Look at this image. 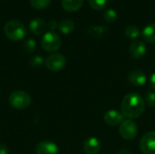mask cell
<instances>
[{
  "mask_svg": "<svg viewBox=\"0 0 155 154\" xmlns=\"http://www.w3.org/2000/svg\"><path fill=\"white\" fill-rule=\"evenodd\" d=\"M47 27L50 29V31L52 32H54V30L56 28H58V24L56 23L55 20H50L47 24Z\"/></svg>",
  "mask_w": 155,
  "mask_h": 154,
  "instance_id": "25",
  "label": "cell"
},
{
  "mask_svg": "<svg viewBox=\"0 0 155 154\" xmlns=\"http://www.w3.org/2000/svg\"><path fill=\"white\" fill-rule=\"evenodd\" d=\"M130 55L134 59H141L142 57L144 56V54L147 52V47L146 44L140 40H136L132 43L130 46Z\"/></svg>",
  "mask_w": 155,
  "mask_h": 154,
  "instance_id": "9",
  "label": "cell"
},
{
  "mask_svg": "<svg viewBox=\"0 0 155 154\" xmlns=\"http://www.w3.org/2000/svg\"><path fill=\"white\" fill-rule=\"evenodd\" d=\"M58 29L64 34H69L74 29V23L71 19H63L58 23Z\"/></svg>",
  "mask_w": 155,
  "mask_h": 154,
  "instance_id": "17",
  "label": "cell"
},
{
  "mask_svg": "<svg viewBox=\"0 0 155 154\" xmlns=\"http://www.w3.org/2000/svg\"><path fill=\"white\" fill-rule=\"evenodd\" d=\"M0 154H8V149L5 144L0 143Z\"/></svg>",
  "mask_w": 155,
  "mask_h": 154,
  "instance_id": "27",
  "label": "cell"
},
{
  "mask_svg": "<svg viewBox=\"0 0 155 154\" xmlns=\"http://www.w3.org/2000/svg\"><path fill=\"white\" fill-rule=\"evenodd\" d=\"M84 0H62V6L67 12H76L83 5Z\"/></svg>",
  "mask_w": 155,
  "mask_h": 154,
  "instance_id": "14",
  "label": "cell"
},
{
  "mask_svg": "<svg viewBox=\"0 0 155 154\" xmlns=\"http://www.w3.org/2000/svg\"><path fill=\"white\" fill-rule=\"evenodd\" d=\"M128 81L134 86H143L147 82V75L143 71L134 70L128 74Z\"/></svg>",
  "mask_w": 155,
  "mask_h": 154,
  "instance_id": "11",
  "label": "cell"
},
{
  "mask_svg": "<svg viewBox=\"0 0 155 154\" xmlns=\"http://www.w3.org/2000/svg\"><path fill=\"white\" fill-rule=\"evenodd\" d=\"M140 150L143 154H155V132L144 133L140 141Z\"/></svg>",
  "mask_w": 155,
  "mask_h": 154,
  "instance_id": "7",
  "label": "cell"
},
{
  "mask_svg": "<svg viewBox=\"0 0 155 154\" xmlns=\"http://www.w3.org/2000/svg\"><path fill=\"white\" fill-rule=\"evenodd\" d=\"M47 69L53 72H59L65 67L66 59L62 54L54 53L46 57L45 61Z\"/></svg>",
  "mask_w": 155,
  "mask_h": 154,
  "instance_id": "5",
  "label": "cell"
},
{
  "mask_svg": "<svg viewBox=\"0 0 155 154\" xmlns=\"http://www.w3.org/2000/svg\"><path fill=\"white\" fill-rule=\"evenodd\" d=\"M107 32H108V28L104 25H91L87 29L88 34L95 38H100L104 36Z\"/></svg>",
  "mask_w": 155,
  "mask_h": 154,
  "instance_id": "16",
  "label": "cell"
},
{
  "mask_svg": "<svg viewBox=\"0 0 155 154\" xmlns=\"http://www.w3.org/2000/svg\"><path fill=\"white\" fill-rule=\"evenodd\" d=\"M88 3L92 8L95 10H103L107 6L109 0H88Z\"/></svg>",
  "mask_w": 155,
  "mask_h": 154,
  "instance_id": "20",
  "label": "cell"
},
{
  "mask_svg": "<svg viewBox=\"0 0 155 154\" xmlns=\"http://www.w3.org/2000/svg\"><path fill=\"white\" fill-rule=\"evenodd\" d=\"M52 0H29L30 5L35 9H45L48 7L51 4Z\"/></svg>",
  "mask_w": 155,
  "mask_h": 154,
  "instance_id": "19",
  "label": "cell"
},
{
  "mask_svg": "<svg viewBox=\"0 0 155 154\" xmlns=\"http://www.w3.org/2000/svg\"><path fill=\"white\" fill-rule=\"evenodd\" d=\"M144 103L146 105H148L150 108H154L155 107V93L150 91L147 92L145 94V99Z\"/></svg>",
  "mask_w": 155,
  "mask_h": 154,
  "instance_id": "23",
  "label": "cell"
},
{
  "mask_svg": "<svg viewBox=\"0 0 155 154\" xmlns=\"http://www.w3.org/2000/svg\"><path fill=\"white\" fill-rule=\"evenodd\" d=\"M58 146L49 141L40 142L35 147L36 154H58Z\"/></svg>",
  "mask_w": 155,
  "mask_h": 154,
  "instance_id": "10",
  "label": "cell"
},
{
  "mask_svg": "<svg viewBox=\"0 0 155 154\" xmlns=\"http://www.w3.org/2000/svg\"><path fill=\"white\" fill-rule=\"evenodd\" d=\"M145 103L143 98L136 93H131L126 94L121 103V111L124 117L129 119L139 118L144 112Z\"/></svg>",
  "mask_w": 155,
  "mask_h": 154,
  "instance_id": "1",
  "label": "cell"
},
{
  "mask_svg": "<svg viewBox=\"0 0 155 154\" xmlns=\"http://www.w3.org/2000/svg\"><path fill=\"white\" fill-rule=\"evenodd\" d=\"M36 48V43L34 39L29 38L27 40H25V42L24 43V49L26 53H33Z\"/></svg>",
  "mask_w": 155,
  "mask_h": 154,
  "instance_id": "22",
  "label": "cell"
},
{
  "mask_svg": "<svg viewBox=\"0 0 155 154\" xmlns=\"http://www.w3.org/2000/svg\"><path fill=\"white\" fill-rule=\"evenodd\" d=\"M100 149V142L95 137H89L84 143V151L86 154H98Z\"/></svg>",
  "mask_w": 155,
  "mask_h": 154,
  "instance_id": "12",
  "label": "cell"
},
{
  "mask_svg": "<svg viewBox=\"0 0 155 154\" xmlns=\"http://www.w3.org/2000/svg\"><path fill=\"white\" fill-rule=\"evenodd\" d=\"M117 154H131L130 151L126 150V149H122L121 151H119V152Z\"/></svg>",
  "mask_w": 155,
  "mask_h": 154,
  "instance_id": "28",
  "label": "cell"
},
{
  "mask_svg": "<svg viewBox=\"0 0 155 154\" xmlns=\"http://www.w3.org/2000/svg\"><path fill=\"white\" fill-rule=\"evenodd\" d=\"M124 34L130 39H136L142 34L140 29L136 25H129V26H127L125 28V30H124Z\"/></svg>",
  "mask_w": 155,
  "mask_h": 154,
  "instance_id": "18",
  "label": "cell"
},
{
  "mask_svg": "<svg viewBox=\"0 0 155 154\" xmlns=\"http://www.w3.org/2000/svg\"><path fill=\"white\" fill-rule=\"evenodd\" d=\"M47 27V24L43 18L37 17L33 19L29 24V30L32 34L35 35H39L43 34Z\"/></svg>",
  "mask_w": 155,
  "mask_h": 154,
  "instance_id": "13",
  "label": "cell"
},
{
  "mask_svg": "<svg viewBox=\"0 0 155 154\" xmlns=\"http://www.w3.org/2000/svg\"><path fill=\"white\" fill-rule=\"evenodd\" d=\"M8 100L10 105L16 110H25L28 108L32 103V99L29 93L22 90H15L12 92Z\"/></svg>",
  "mask_w": 155,
  "mask_h": 154,
  "instance_id": "3",
  "label": "cell"
},
{
  "mask_svg": "<svg viewBox=\"0 0 155 154\" xmlns=\"http://www.w3.org/2000/svg\"><path fill=\"white\" fill-rule=\"evenodd\" d=\"M142 36L148 43H155V23L149 24L143 28Z\"/></svg>",
  "mask_w": 155,
  "mask_h": 154,
  "instance_id": "15",
  "label": "cell"
},
{
  "mask_svg": "<svg viewBox=\"0 0 155 154\" xmlns=\"http://www.w3.org/2000/svg\"><path fill=\"white\" fill-rule=\"evenodd\" d=\"M150 86L152 89L155 90V73H153L150 77Z\"/></svg>",
  "mask_w": 155,
  "mask_h": 154,
  "instance_id": "26",
  "label": "cell"
},
{
  "mask_svg": "<svg viewBox=\"0 0 155 154\" xmlns=\"http://www.w3.org/2000/svg\"><path fill=\"white\" fill-rule=\"evenodd\" d=\"M4 33L9 40L17 42L26 35L27 29L24 23L18 20H10L5 25Z\"/></svg>",
  "mask_w": 155,
  "mask_h": 154,
  "instance_id": "2",
  "label": "cell"
},
{
  "mask_svg": "<svg viewBox=\"0 0 155 154\" xmlns=\"http://www.w3.org/2000/svg\"><path fill=\"white\" fill-rule=\"evenodd\" d=\"M43 63H44V60H43V58H42L41 56H39V55L34 56V57H32L31 60H30V64H31L32 66H36V67H38V66H40Z\"/></svg>",
  "mask_w": 155,
  "mask_h": 154,
  "instance_id": "24",
  "label": "cell"
},
{
  "mask_svg": "<svg viewBox=\"0 0 155 154\" xmlns=\"http://www.w3.org/2000/svg\"><path fill=\"white\" fill-rule=\"evenodd\" d=\"M119 133L123 139L126 141L134 140L138 134V128L136 123L131 119L124 120L119 127Z\"/></svg>",
  "mask_w": 155,
  "mask_h": 154,
  "instance_id": "6",
  "label": "cell"
},
{
  "mask_svg": "<svg viewBox=\"0 0 155 154\" xmlns=\"http://www.w3.org/2000/svg\"><path fill=\"white\" fill-rule=\"evenodd\" d=\"M104 123L109 126H116L121 124L124 121V116L122 112H119L115 109L107 111L104 115Z\"/></svg>",
  "mask_w": 155,
  "mask_h": 154,
  "instance_id": "8",
  "label": "cell"
},
{
  "mask_svg": "<svg viewBox=\"0 0 155 154\" xmlns=\"http://www.w3.org/2000/svg\"><path fill=\"white\" fill-rule=\"evenodd\" d=\"M41 44L45 51L49 53H54L61 48L62 39L55 32L49 31L44 34Z\"/></svg>",
  "mask_w": 155,
  "mask_h": 154,
  "instance_id": "4",
  "label": "cell"
},
{
  "mask_svg": "<svg viewBox=\"0 0 155 154\" xmlns=\"http://www.w3.org/2000/svg\"><path fill=\"white\" fill-rule=\"evenodd\" d=\"M117 13L114 9H107L104 14V18L107 23H114L117 19Z\"/></svg>",
  "mask_w": 155,
  "mask_h": 154,
  "instance_id": "21",
  "label": "cell"
}]
</instances>
